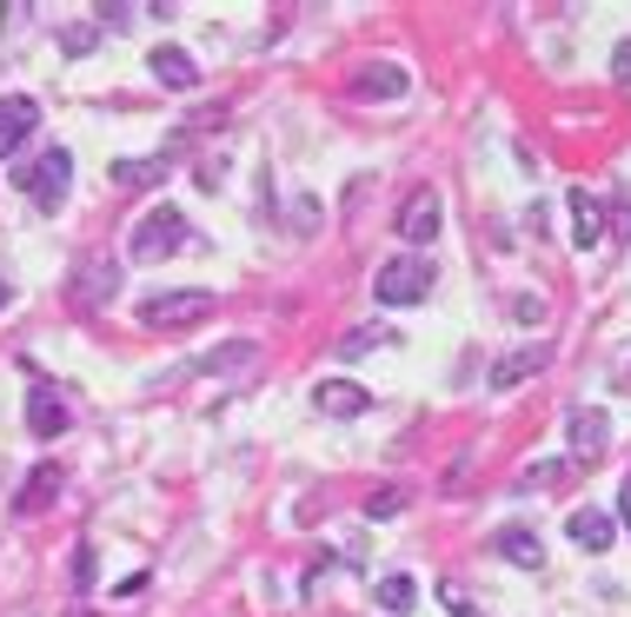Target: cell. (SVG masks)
<instances>
[{
	"mask_svg": "<svg viewBox=\"0 0 631 617\" xmlns=\"http://www.w3.org/2000/svg\"><path fill=\"white\" fill-rule=\"evenodd\" d=\"M353 93H359V100H399V93H406V66H393V60H366V66L353 73Z\"/></svg>",
	"mask_w": 631,
	"mask_h": 617,
	"instance_id": "11",
	"label": "cell"
},
{
	"mask_svg": "<svg viewBox=\"0 0 631 617\" xmlns=\"http://www.w3.org/2000/svg\"><path fill=\"white\" fill-rule=\"evenodd\" d=\"M33 126H40V106H33L27 93H7V100H0V160H13Z\"/></svg>",
	"mask_w": 631,
	"mask_h": 617,
	"instance_id": "8",
	"label": "cell"
},
{
	"mask_svg": "<svg viewBox=\"0 0 631 617\" xmlns=\"http://www.w3.org/2000/svg\"><path fill=\"white\" fill-rule=\"evenodd\" d=\"M313 405H319L326 419H366V412H373V392L353 385V379H326V385L313 392Z\"/></svg>",
	"mask_w": 631,
	"mask_h": 617,
	"instance_id": "9",
	"label": "cell"
},
{
	"mask_svg": "<svg viewBox=\"0 0 631 617\" xmlns=\"http://www.w3.org/2000/svg\"><path fill=\"white\" fill-rule=\"evenodd\" d=\"M605 439H612V419H605L599 405H579V412H572V445H579V452H605Z\"/></svg>",
	"mask_w": 631,
	"mask_h": 617,
	"instance_id": "17",
	"label": "cell"
},
{
	"mask_svg": "<svg viewBox=\"0 0 631 617\" xmlns=\"http://www.w3.org/2000/svg\"><path fill=\"white\" fill-rule=\"evenodd\" d=\"M73 592H93V545H73Z\"/></svg>",
	"mask_w": 631,
	"mask_h": 617,
	"instance_id": "24",
	"label": "cell"
},
{
	"mask_svg": "<svg viewBox=\"0 0 631 617\" xmlns=\"http://www.w3.org/2000/svg\"><path fill=\"white\" fill-rule=\"evenodd\" d=\"M619 518L631 525V472H625V492H619Z\"/></svg>",
	"mask_w": 631,
	"mask_h": 617,
	"instance_id": "28",
	"label": "cell"
},
{
	"mask_svg": "<svg viewBox=\"0 0 631 617\" xmlns=\"http://www.w3.org/2000/svg\"><path fill=\"white\" fill-rule=\"evenodd\" d=\"M113 292H120V266H113L106 253H93V259H80V279H73V292H67V299H73L80 312H93V306H106Z\"/></svg>",
	"mask_w": 631,
	"mask_h": 617,
	"instance_id": "6",
	"label": "cell"
},
{
	"mask_svg": "<svg viewBox=\"0 0 631 617\" xmlns=\"http://www.w3.org/2000/svg\"><path fill=\"white\" fill-rule=\"evenodd\" d=\"M492 545H499V558L519 565V572H539V565H546V545H539V532H526V525H506Z\"/></svg>",
	"mask_w": 631,
	"mask_h": 617,
	"instance_id": "15",
	"label": "cell"
},
{
	"mask_svg": "<svg viewBox=\"0 0 631 617\" xmlns=\"http://www.w3.org/2000/svg\"><path fill=\"white\" fill-rule=\"evenodd\" d=\"M166 166H173L166 153H146V160H113V166H106V179H113L120 193H140V186L166 179Z\"/></svg>",
	"mask_w": 631,
	"mask_h": 617,
	"instance_id": "14",
	"label": "cell"
},
{
	"mask_svg": "<svg viewBox=\"0 0 631 617\" xmlns=\"http://www.w3.org/2000/svg\"><path fill=\"white\" fill-rule=\"evenodd\" d=\"M67 425H73L67 399H60L53 385H33V392H27V432H33V439H60Z\"/></svg>",
	"mask_w": 631,
	"mask_h": 617,
	"instance_id": "7",
	"label": "cell"
},
{
	"mask_svg": "<svg viewBox=\"0 0 631 617\" xmlns=\"http://www.w3.org/2000/svg\"><path fill=\"white\" fill-rule=\"evenodd\" d=\"M399 512H406V492H399V485H379V492L366 498V518H399Z\"/></svg>",
	"mask_w": 631,
	"mask_h": 617,
	"instance_id": "23",
	"label": "cell"
},
{
	"mask_svg": "<svg viewBox=\"0 0 631 617\" xmlns=\"http://www.w3.org/2000/svg\"><path fill=\"white\" fill-rule=\"evenodd\" d=\"M386 339H393L386 326H353V332L339 339V359H359V352H373V346H386Z\"/></svg>",
	"mask_w": 631,
	"mask_h": 617,
	"instance_id": "21",
	"label": "cell"
},
{
	"mask_svg": "<svg viewBox=\"0 0 631 617\" xmlns=\"http://www.w3.org/2000/svg\"><path fill=\"white\" fill-rule=\"evenodd\" d=\"M559 479H566V465H559V459H552V465H532V472H526V485H559Z\"/></svg>",
	"mask_w": 631,
	"mask_h": 617,
	"instance_id": "26",
	"label": "cell"
},
{
	"mask_svg": "<svg viewBox=\"0 0 631 617\" xmlns=\"http://www.w3.org/2000/svg\"><path fill=\"white\" fill-rule=\"evenodd\" d=\"M546 359H552V346H519L492 366V385H526L532 372H546Z\"/></svg>",
	"mask_w": 631,
	"mask_h": 617,
	"instance_id": "16",
	"label": "cell"
},
{
	"mask_svg": "<svg viewBox=\"0 0 631 617\" xmlns=\"http://www.w3.org/2000/svg\"><path fill=\"white\" fill-rule=\"evenodd\" d=\"M566 532H572V545H586V552L599 558V552H612V538H619V518L586 505V512H572V518H566Z\"/></svg>",
	"mask_w": 631,
	"mask_h": 617,
	"instance_id": "13",
	"label": "cell"
},
{
	"mask_svg": "<svg viewBox=\"0 0 631 617\" xmlns=\"http://www.w3.org/2000/svg\"><path fill=\"white\" fill-rule=\"evenodd\" d=\"M572 239H579V253H592L605 239V199L586 186H572Z\"/></svg>",
	"mask_w": 631,
	"mask_h": 617,
	"instance_id": "12",
	"label": "cell"
},
{
	"mask_svg": "<svg viewBox=\"0 0 631 617\" xmlns=\"http://www.w3.org/2000/svg\"><path fill=\"white\" fill-rule=\"evenodd\" d=\"M253 359V346H220V352H206L193 372H206V379H220V372H233V366H246Z\"/></svg>",
	"mask_w": 631,
	"mask_h": 617,
	"instance_id": "22",
	"label": "cell"
},
{
	"mask_svg": "<svg viewBox=\"0 0 631 617\" xmlns=\"http://www.w3.org/2000/svg\"><path fill=\"white\" fill-rule=\"evenodd\" d=\"M146 66H153V80H160V86H173V93H193V86H200V66H193V53H186V47H153V60H146Z\"/></svg>",
	"mask_w": 631,
	"mask_h": 617,
	"instance_id": "10",
	"label": "cell"
},
{
	"mask_svg": "<svg viewBox=\"0 0 631 617\" xmlns=\"http://www.w3.org/2000/svg\"><path fill=\"white\" fill-rule=\"evenodd\" d=\"M439 219H446L439 193H432V186H413L406 206H399V239H406V246H426V239H439Z\"/></svg>",
	"mask_w": 631,
	"mask_h": 617,
	"instance_id": "5",
	"label": "cell"
},
{
	"mask_svg": "<svg viewBox=\"0 0 631 617\" xmlns=\"http://www.w3.org/2000/svg\"><path fill=\"white\" fill-rule=\"evenodd\" d=\"M53 492H60V465L47 459V465H33V472H27V492H20V512H27V518H33V512H47V505H53Z\"/></svg>",
	"mask_w": 631,
	"mask_h": 617,
	"instance_id": "18",
	"label": "cell"
},
{
	"mask_svg": "<svg viewBox=\"0 0 631 617\" xmlns=\"http://www.w3.org/2000/svg\"><path fill=\"white\" fill-rule=\"evenodd\" d=\"M439 598H446V611H452V617H486L479 605H472V598H466V592H452V585H446Z\"/></svg>",
	"mask_w": 631,
	"mask_h": 617,
	"instance_id": "25",
	"label": "cell"
},
{
	"mask_svg": "<svg viewBox=\"0 0 631 617\" xmlns=\"http://www.w3.org/2000/svg\"><path fill=\"white\" fill-rule=\"evenodd\" d=\"M612 73L631 86V40H619V53H612Z\"/></svg>",
	"mask_w": 631,
	"mask_h": 617,
	"instance_id": "27",
	"label": "cell"
},
{
	"mask_svg": "<svg viewBox=\"0 0 631 617\" xmlns=\"http://www.w3.org/2000/svg\"><path fill=\"white\" fill-rule=\"evenodd\" d=\"M7 299H13V286H7V279H0V312H7Z\"/></svg>",
	"mask_w": 631,
	"mask_h": 617,
	"instance_id": "29",
	"label": "cell"
},
{
	"mask_svg": "<svg viewBox=\"0 0 631 617\" xmlns=\"http://www.w3.org/2000/svg\"><path fill=\"white\" fill-rule=\"evenodd\" d=\"M100 47V27L93 20H73V27H60V53H73V60H86Z\"/></svg>",
	"mask_w": 631,
	"mask_h": 617,
	"instance_id": "20",
	"label": "cell"
},
{
	"mask_svg": "<svg viewBox=\"0 0 631 617\" xmlns=\"http://www.w3.org/2000/svg\"><path fill=\"white\" fill-rule=\"evenodd\" d=\"M379 605H386V611H413V605H419V585H413L406 572H393V578H379Z\"/></svg>",
	"mask_w": 631,
	"mask_h": 617,
	"instance_id": "19",
	"label": "cell"
},
{
	"mask_svg": "<svg viewBox=\"0 0 631 617\" xmlns=\"http://www.w3.org/2000/svg\"><path fill=\"white\" fill-rule=\"evenodd\" d=\"M186 246V213L180 206H153L133 233H126V253L140 259V266H160V259H173Z\"/></svg>",
	"mask_w": 631,
	"mask_h": 617,
	"instance_id": "2",
	"label": "cell"
},
{
	"mask_svg": "<svg viewBox=\"0 0 631 617\" xmlns=\"http://www.w3.org/2000/svg\"><path fill=\"white\" fill-rule=\"evenodd\" d=\"M373 292H379V306H419V299H432V259H419V253L386 259L373 272Z\"/></svg>",
	"mask_w": 631,
	"mask_h": 617,
	"instance_id": "3",
	"label": "cell"
},
{
	"mask_svg": "<svg viewBox=\"0 0 631 617\" xmlns=\"http://www.w3.org/2000/svg\"><path fill=\"white\" fill-rule=\"evenodd\" d=\"M7 179H13L20 193H33L40 213H60V199H67V186H73V153H67V146H47L33 166H13Z\"/></svg>",
	"mask_w": 631,
	"mask_h": 617,
	"instance_id": "1",
	"label": "cell"
},
{
	"mask_svg": "<svg viewBox=\"0 0 631 617\" xmlns=\"http://www.w3.org/2000/svg\"><path fill=\"white\" fill-rule=\"evenodd\" d=\"M213 292H160V299H146L140 306V319L153 326V332H180V326H200V319H213Z\"/></svg>",
	"mask_w": 631,
	"mask_h": 617,
	"instance_id": "4",
	"label": "cell"
}]
</instances>
